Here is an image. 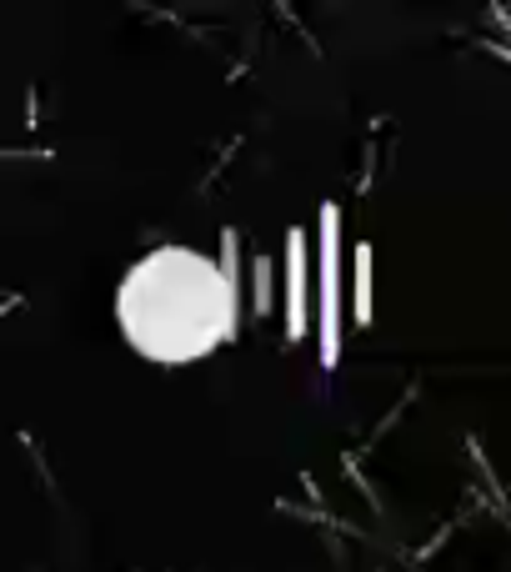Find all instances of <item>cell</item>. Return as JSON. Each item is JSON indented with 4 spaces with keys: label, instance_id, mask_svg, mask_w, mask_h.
<instances>
[{
    "label": "cell",
    "instance_id": "6da1fadb",
    "mask_svg": "<svg viewBox=\"0 0 511 572\" xmlns=\"http://www.w3.org/2000/svg\"><path fill=\"white\" fill-rule=\"evenodd\" d=\"M116 317L136 352L181 367L201 362L236 332V292L231 276L216 271L201 251L161 246L126 271L116 292Z\"/></svg>",
    "mask_w": 511,
    "mask_h": 572
}]
</instances>
